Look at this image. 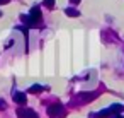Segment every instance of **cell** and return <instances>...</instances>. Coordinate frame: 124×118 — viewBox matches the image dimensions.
<instances>
[{"instance_id": "52a82bcc", "label": "cell", "mask_w": 124, "mask_h": 118, "mask_svg": "<svg viewBox=\"0 0 124 118\" xmlns=\"http://www.w3.org/2000/svg\"><path fill=\"white\" fill-rule=\"evenodd\" d=\"M65 14H66L68 17H78V16H80V10H77V9H73V7H66V9H65Z\"/></svg>"}, {"instance_id": "7a4b0ae2", "label": "cell", "mask_w": 124, "mask_h": 118, "mask_svg": "<svg viewBox=\"0 0 124 118\" xmlns=\"http://www.w3.org/2000/svg\"><path fill=\"white\" fill-rule=\"evenodd\" d=\"M17 116H19V118H39L34 109H27V108H24V109L19 108V109H17Z\"/></svg>"}, {"instance_id": "3957f363", "label": "cell", "mask_w": 124, "mask_h": 118, "mask_svg": "<svg viewBox=\"0 0 124 118\" xmlns=\"http://www.w3.org/2000/svg\"><path fill=\"white\" fill-rule=\"evenodd\" d=\"M97 98V92H80L78 94V99L82 101V103H90V101H93Z\"/></svg>"}, {"instance_id": "8992f818", "label": "cell", "mask_w": 124, "mask_h": 118, "mask_svg": "<svg viewBox=\"0 0 124 118\" xmlns=\"http://www.w3.org/2000/svg\"><path fill=\"white\" fill-rule=\"evenodd\" d=\"M14 101H16L17 104H26V103H27V96H26L24 92H16V94H14Z\"/></svg>"}, {"instance_id": "277c9868", "label": "cell", "mask_w": 124, "mask_h": 118, "mask_svg": "<svg viewBox=\"0 0 124 118\" xmlns=\"http://www.w3.org/2000/svg\"><path fill=\"white\" fill-rule=\"evenodd\" d=\"M21 21H22L27 28H36V26H38V22H36L31 16H21Z\"/></svg>"}, {"instance_id": "ba28073f", "label": "cell", "mask_w": 124, "mask_h": 118, "mask_svg": "<svg viewBox=\"0 0 124 118\" xmlns=\"http://www.w3.org/2000/svg\"><path fill=\"white\" fill-rule=\"evenodd\" d=\"M44 87L43 86H39V84H34V86H31V89H29V92H32V94H36V92H41Z\"/></svg>"}, {"instance_id": "6da1fadb", "label": "cell", "mask_w": 124, "mask_h": 118, "mask_svg": "<svg viewBox=\"0 0 124 118\" xmlns=\"http://www.w3.org/2000/svg\"><path fill=\"white\" fill-rule=\"evenodd\" d=\"M65 113H66V111H65V106H63L61 103H53L51 106H48V115H49V118H61Z\"/></svg>"}, {"instance_id": "5b68a950", "label": "cell", "mask_w": 124, "mask_h": 118, "mask_svg": "<svg viewBox=\"0 0 124 118\" xmlns=\"http://www.w3.org/2000/svg\"><path fill=\"white\" fill-rule=\"evenodd\" d=\"M29 16H31V17H32L36 22H38V21H41V17H43V14H41V9H39L38 5L31 9V14H29Z\"/></svg>"}, {"instance_id": "30bf717a", "label": "cell", "mask_w": 124, "mask_h": 118, "mask_svg": "<svg viewBox=\"0 0 124 118\" xmlns=\"http://www.w3.org/2000/svg\"><path fill=\"white\" fill-rule=\"evenodd\" d=\"M5 108V103H4V99H0V109H4Z\"/></svg>"}, {"instance_id": "9c48e42d", "label": "cell", "mask_w": 124, "mask_h": 118, "mask_svg": "<svg viewBox=\"0 0 124 118\" xmlns=\"http://www.w3.org/2000/svg\"><path fill=\"white\" fill-rule=\"evenodd\" d=\"M43 4H44L46 7L51 9V7H54V0H43Z\"/></svg>"}, {"instance_id": "4fadbf2b", "label": "cell", "mask_w": 124, "mask_h": 118, "mask_svg": "<svg viewBox=\"0 0 124 118\" xmlns=\"http://www.w3.org/2000/svg\"><path fill=\"white\" fill-rule=\"evenodd\" d=\"M70 2H71V4H78V2H80V0H70Z\"/></svg>"}, {"instance_id": "8fae6325", "label": "cell", "mask_w": 124, "mask_h": 118, "mask_svg": "<svg viewBox=\"0 0 124 118\" xmlns=\"http://www.w3.org/2000/svg\"><path fill=\"white\" fill-rule=\"evenodd\" d=\"M10 0H0V5H4V4H9Z\"/></svg>"}, {"instance_id": "7c38bea8", "label": "cell", "mask_w": 124, "mask_h": 118, "mask_svg": "<svg viewBox=\"0 0 124 118\" xmlns=\"http://www.w3.org/2000/svg\"><path fill=\"white\" fill-rule=\"evenodd\" d=\"M114 118H124V115H116Z\"/></svg>"}, {"instance_id": "5bb4252c", "label": "cell", "mask_w": 124, "mask_h": 118, "mask_svg": "<svg viewBox=\"0 0 124 118\" xmlns=\"http://www.w3.org/2000/svg\"><path fill=\"white\" fill-rule=\"evenodd\" d=\"M0 16H2V12H0Z\"/></svg>"}]
</instances>
